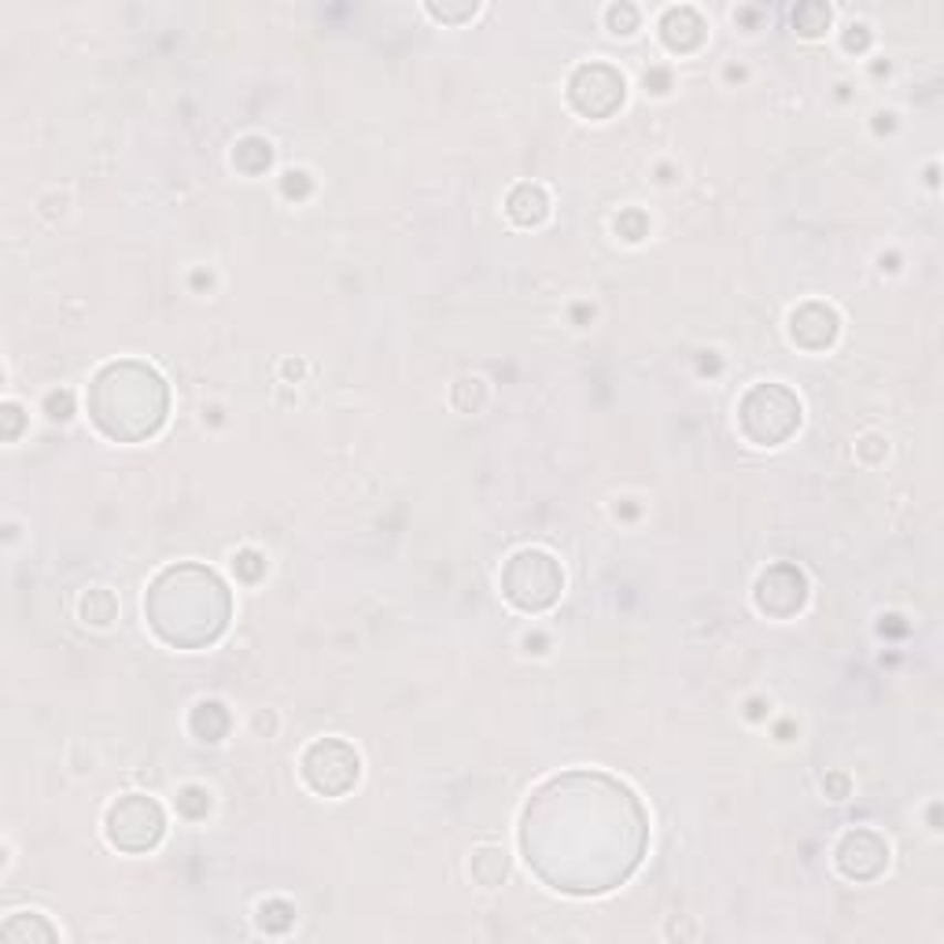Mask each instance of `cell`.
I'll use <instances>...</instances> for the list:
<instances>
[{"label": "cell", "instance_id": "1", "mask_svg": "<svg viewBox=\"0 0 944 944\" xmlns=\"http://www.w3.org/2000/svg\"><path fill=\"white\" fill-rule=\"evenodd\" d=\"M524 860L546 885L590 896L620 885L646 852V811L628 786L568 772L535 789L521 822Z\"/></svg>", "mask_w": 944, "mask_h": 944}, {"label": "cell", "instance_id": "2", "mask_svg": "<svg viewBox=\"0 0 944 944\" xmlns=\"http://www.w3.org/2000/svg\"><path fill=\"white\" fill-rule=\"evenodd\" d=\"M151 631L178 650H203L222 639L233 617V598L222 576L207 565H170L151 579L145 595Z\"/></svg>", "mask_w": 944, "mask_h": 944}, {"label": "cell", "instance_id": "3", "mask_svg": "<svg viewBox=\"0 0 944 944\" xmlns=\"http://www.w3.org/2000/svg\"><path fill=\"white\" fill-rule=\"evenodd\" d=\"M90 417L115 443H140L156 436L170 410V391L148 361H107L90 380Z\"/></svg>", "mask_w": 944, "mask_h": 944}, {"label": "cell", "instance_id": "4", "mask_svg": "<svg viewBox=\"0 0 944 944\" xmlns=\"http://www.w3.org/2000/svg\"><path fill=\"white\" fill-rule=\"evenodd\" d=\"M738 424L756 447H778L800 428V399L786 384H756L738 406Z\"/></svg>", "mask_w": 944, "mask_h": 944}, {"label": "cell", "instance_id": "5", "mask_svg": "<svg viewBox=\"0 0 944 944\" xmlns=\"http://www.w3.org/2000/svg\"><path fill=\"white\" fill-rule=\"evenodd\" d=\"M565 573L554 554L546 550H521L502 568V595L524 612H543L562 598Z\"/></svg>", "mask_w": 944, "mask_h": 944}, {"label": "cell", "instance_id": "6", "mask_svg": "<svg viewBox=\"0 0 944 944\" xmlns=\"http://www.w3.org/2000/svg\"><path fill=\"white\" fill-rule=\"evenodd\" d=\"M167 833V811L156 797L126 794L107 808V841L123 852H148Z\"/></svg>", "mask_w": 944, "mask_h": 944}, {"label": "cell", "instance_id": "7", "mask_svg": "<svg viewBox=\"0 0 944 944\" xmlns=\"http://www.w3.org/2000/svg\"><path fill=\"white\" fill-rule=\"evenodd\" d=\"M361 761L344 738H317L303 753V778L314 794L322 797H344L358 783Z\"/></svg>", "mask_w": 944, "mask_h": 944}, {"label": "cell", "instance_id": "8", "mask_svg": "<svg viewBox=\"0 0 944 944\" xmlns=\"http://www.w3.org/2000/svg\"><path fill=\"white\" fill-rule=\"evenodd\" d=\"M568 96H573L576 112L587 118H609L628 96V85L612 67L606 63H587L573 74V85H568Z\"/></svg>", "mask_w": 944, "mask_h": 944}, {"label": "cell", "instance_id": "9", "mask_svg": "<svg viewBox=\"0 0 944 944\" xmlns=\"http://www.w3.org/2000/svg\"><path fill=\"white\" fill-rule=\"evenodd\" d=\"M808 598V584L800 576V568L794 565H775L767 568L756 584V606H761L767 617H794V612L805 606Z\"/></svg>", "mask_w": 944, "mask_h": 944}, {"label": "cell", "instance_id": "10", "mask_svg": "<svg viewBox=\"0 0 944 944\" xmlns=\"http://www.w3.org/2000/svg\"><path fill=\"white\" fill-rule=\"evenodd\" d=\"M889 863V845L874 830H849L838 845V867L845 878L867 882Z\"/></svg>", "mask_w": 944, "mask_h": 944}, {"label": "cell", "instance_id": "11", "mask_svg": "<svg viewBox=\"0 0 944 944\" xmlns=\"http://www.w3.org/2000/svg\"><path fill=\"white\" fill-rule=\"evenodd\" d=\"M838 328H841L838 311L827 303H805L800 311H794V317H789V336L808 350L830 347L833 339H838Z\"/></svg>", "mask_w": 944, "mask_h": 944}, {"label": "cell", "instance_id": "12", "mask_svg": "<svg viewBox=\"0 0 944 944\" xmlns=\"http://www.w3.org/2000/svg\"><path fill=\"white\" fill-rule=\"evenodd\" d=\"M661 38L668 49L690 52L705 41V19H701L694 8H668L661 19Z\"/></svg>", "mask_w": 944, "mask_h": 944}, {"label": "cell", "instance_id": "13", "mask_svg": "<svg viewBox=\"0 0 944 944\" xmlns=\"http://www.w3.org/2000/svg\"><path fill=\"white\" fill-rule=\"evenodd\" d=\"M506 211L517 225H539L550 214V196H546L539 185H517L506 200Z\"/></svg>", "mask_w": 944, "mask_h": 944}, {"label": "cell", "instance_id": "14", "mask_svg": "<svg viewBox=\"0 0 944 944\" xmlns=\"http://www.w3.org/2000/svg\"><path fill=\"white\" fill-rule=\"evenodd\" d=\"M189 727L200 742H222L229 731V712L218 701H200L189 716Z\"/></svg>", "mask_w": 944, "mask_h": 944}, {"label": "cell", "instance_id": "15", "mask_svg": "<svg viewBox=\"0 0 944 944\" xmlns=\"http://www.w3.org/2000/svg\"><path fill=\"white\" fill-rule=\"evenodd\" d=\"M0 937H4V941H27V937L30 941H56V930H52L41 915H30V911H27V915L8 919L4 930H0Z\"/></svg>", "mask_w": 944, "mask_h": 944}, {"label": "cell", "instance_id": "16", "mask_svg": "<svg viewBox=\"0 0 944 944\" xmlns=\"http://www.w3.org/2000/svg\"><path fill=\"white\" fill-rule=\"evenodd\" d=\"M472 878H476L480 885H499L502 878H506V852L502 849H480L476 856H472Z\"/></svg>", "mask_w": 944, "mask_h": 944}, {"label": "cell", "instance_id": "17", "mask_svg": "<svg viewBox=\"0 0 944 944\" xmlns=\"http://www.w3.org/2000/svg\"><path fill=\"white\" fill-rule=\"evenodd\" d=\"M115 595L112 590H104V587H93L90 595L82 598V617H85V623H96V628H104V623H112L115 620Z\"/></svg>", "mask_w": 944, "mask_h": 944}, {"label": "cell", "instance_id": "18", "mask_svg": "<svg viewBox=\"0 0 944 944\" xmlns=\"http://www.w3.org/2000/svg\"><path fill=\"white\" fill-rule=\"evenodd\" d=\"M270 159H273V151H270L266 140H259V137L240 140V148L233 151V162H237L240 170H248V174L266 170V167H270Z\"/></svg>", "mask_w": 944, "mask_h": 944}, {"label": "cell", "instance_id": "19", "mask_svg": "<svg viewBox=\"0 0 944 944\" xmlns=\"http://www.w3.org/2000/svg\"><path fill=\"white\" fill-rule=\"evenodd\" d=\"M794 27L805 38H819L830 27V8L827 4H800L794 12Z\"/></svg>", "mask_w": 944, "mask_h": 944}, {"label": "cell", "instance_id": "20", "mask_svg": "<svg viewBox=\"0 0 944 944\" xmlns=\"http://www.w3.org/2000/svg\"><path fill=\"white\" fill-rule=\"evenodd\" d=\"M609 27H612V34H631V30L639 27V12H634L631 4L609 8Z\"/></svg>", "mask_w": 944, "mask_h": 944}, {"label": "cell", "instance_id": "21", "mask_svg": "<svg viewBox=\"0 0 944 944\" xmlns=\"http://www.w3.org/2000/svg\"><path fill=\"white\" fill-rule=\"evenodd\" d=\"M181 808L189 811V816H203V811L211 808V797H207L203 789L192 786V789H185V794H181Z\"/></svg>", "mask_w": 944, "mask_h": 944}, {"label": "cell", "instance_id": "22", "mask_svg": "<svg viewBox=\"0 0 944 944\" xmlns=\"http://www.w3.org/2000/svg\"><path fill=\"white\" fill-rule=\"evenodd\" d=\"M237 568L244 573V579H259V573L266 568V562H262L255 550H244V554L237 557Z\"/></svg>", "mask_w": 944, "mask_h": 944}, {"label": "cell", "instance_id": "23", "mask_svg": "<svg viewBox=\"0 0 944 944\" xmlns=\"http://www.w3.org/2000/svg\"><path fill=\"white\" fill-rule=\"evenodd\" d=\"M303 178H306V174H295V170H292V174H284V192H289V196L306 192V181H303Z\"/></svg>", "mask_w": 944, "mask_h": 944}, {"label": "cell", "instance_id": "24", "mask_svg": "<svg viewBox=\"0 0 944 944\" xmlns=\"http://www.w3.org/2000/svg\"><path fill=\"white\" fill-rule=\"evenodd\" d=\"M4 413H8V439H15V428H19V406L8 402V406H4Z\"/></svg>", "mask_w": 944, "mask_h": 944}]
</instances>
